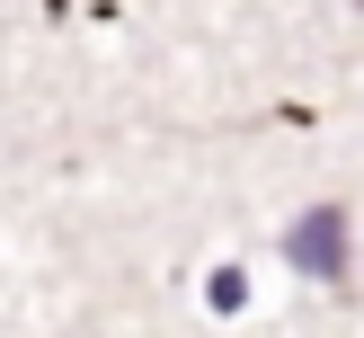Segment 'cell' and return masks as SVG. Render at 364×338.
Returning a JSON list of instances; mask_svg holds the SVG:
<instances>
[{"label":"cell","mask_w":364,"mask_h":338,"mask_svg":"<svg viewBox=\"0 0 364 338\" xmlns=\"http://www.w3.org/2000/svg\"><path fill=\"white\" fill-rule=\"evenodd\" d=\"M240 294H249V276H240V267H223V276L205 285V302H223V312H240Z\"/></svg>","instance_id":"2"},{"label":"cell","mask_w":364,"mask_h":338,"mask_svg":"<svg viewBox=\"0 0 364 338\" xmlns=\"http://www.w3.org/2000/svg\"><path fill=\"white\" fill-rule=\"evenodd\" d=\"M355 9H364V0H355Z\"/></svg>","instance_id":"3"},{"label":"cell","mask_w":364,"mask_h":338,"mask_svg":"<svg viewBox=\"0 0 364 338\" xmlns=\"http://www.w3.org/2000/svg\"><path fill=\"white\" fill-rule=\"evenodd\" d=\"M284 267H302L329 294H355V249H347V205H302L284 223Z\"/></svg>","instance_id":"1"}]
</instances>
